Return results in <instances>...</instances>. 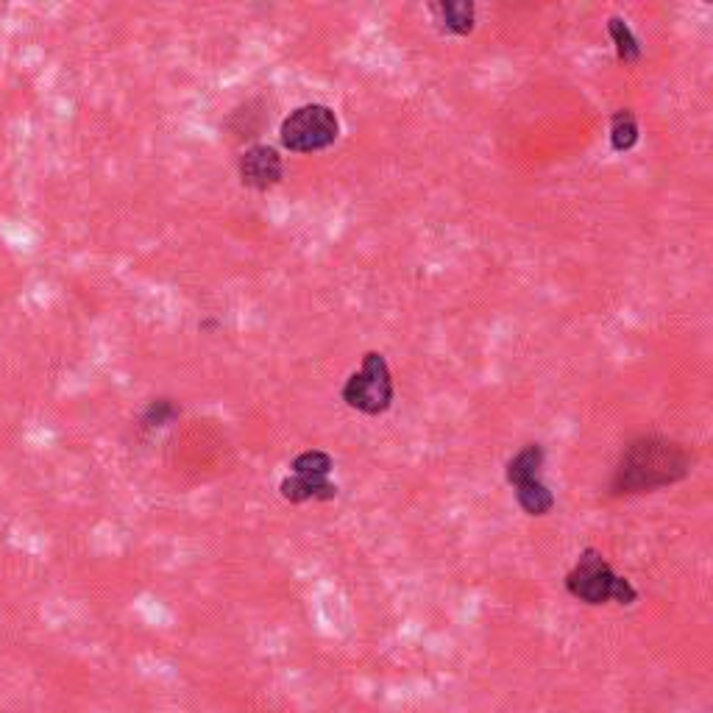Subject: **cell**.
Wrapping results in <instances>:
<instances>
[{
    "mask_svg": "<svg viewBox=\"0 0 713 713\" xmlns=\"http://www.w3.org/2000/svg\"><path fill=\"white\" fill-rule=\"evenodd\" d=\"M607 34H611L613 45H616V56L622 65H636V62L641 59V45H638L636 34H633L630 25L624 23L622 18L613 14V18L607 20Z\"/></svg>",
    "mask_w": 713,
    "mask_h": 713,
    "instance_id": "cell-10",
    "label": "cell"
},
{
    "mask_svg": "<svg viewBox=\"0 0 713 713\" xmlns=\"http://www.w3.org/2000/svg\"><path fill=\"white\" fill-rule=\"evenodd\" d=\"M340 138V120L334 109L323 107V103H307L298 107L282 120L279 140L287 151L293 154H318L327 151L329 145L338 143Z\"/></svg>",
    "mask_w": 713,
    "mask_h": 713,
    "instance_id": "cell-3",
    "label": "cell"
},
{
    "mask_svg": "<svg viewBox=\"0 0 713 713\" xmlns=\"http://www.w3.org/2000/svg\"><path fill=\"white\" fill-rule=\"evenodd\" d=\"M638 143V120L630 109H618L611 120V149L624 154V151L636 149Z\"/></svg>",
    "mask_w": 713,
    "mask_h": 713,
    "instance_id": "cell-11",
    "label": "cell"
},
{
    "mask_svg": "<svg viewBox=\"0 0 713 713\" xmlns=\"http://www.w3.org/2000/svg\"><path fill=\"white\" fill-rule=\"evenodd\" d=\"M332 469V458L327 452H321V449H307V452H301L290 463V471L296 476H329Z\"/></svg>",
    "mask_w": 713,
    "mask_h": 713,
    "instance_id": "cell-12",
    "label": "cell"
},
{
    "mask_svg": "<svg viewBox=\"0 0 713 713\" xmlns=\"http://www.w3.org/2000/svg\"><path fill=\"white\" fill-rule=\"evenodd\" d=\"M178 416H182V410L173 405L171 398H156V402H151L149 405V410L143 413V427L162 429V427H167V424L176 421Z\"/></svg>",
    "mask_w": 713,
    "mask_h": 713,
    "instance_id": "cell-13",
    "label": "cell"
},
{
    "mask_svg": "<svg viewBox=\"0 0 713 713\" xmlns=\"http://www.w3.org/2000/svg\"><path fill=\"white\" fill-rule=\"evenodd\" d=\"M432 9L440 14V23H443L446 31H452L458 36L474 31V3L471 0H446V3H438Z\"/></svg>",
    "mask_w": 713,
    "mask_h": 713,
    "instance_id": "cell-9",
    "label": "cell"
},
{
    "mask_svg": "<svg viewBox=\"0 0 713 713\" xmlns=\"http://www.w3.org/2000/svg\"><path fill=\"white\" fill-rule=\"evenodd\" d=\"M544 458H547V452H544L541 443H527L522 452H518L516 458L507 463L505 480L516 487L518 482H527V480H535V476H541Z\"/></svg>",
    "mask_w": 713,
    "mask_h": 713,
    "instance_id": "cell-8",
    "label": "cell"
},
{
    "mask_svg": "<svg viewBox=\"0 0 713 713\" xmlns=\"http://www.w3.org/2000/svg\"><path fill=\"white\" fill-rule=\"evenodd\" d=\"M566 591L574 600L585 602V605H605V602H616V605H636L638 591L627 577L616 574L605 555L594 547H585L577 558L574 569L566 574Z\"/></svg>",
    "mask_w": 713,
    "mask_h": 713,
    "instance_id": "cell-2",
    "label": "cell"
},
{
    "mask_svg": "<svg viewBox=\"0 0 713 713\" xmlns=\"http://www.w3.org/2000/svg\"><path fill=\"white\" fill-rule=\"evenodd\" d=\"M282 500L293 502V505H301V502L318 500V502H329L338 496V485L329 482V476H285L279 485Z\"/></svg>",
    "mask_w": 713,
    "mask_h": 713,
    "instance_id": "cell-6",
    "label": "cell"
},
{
    "mask_svg": "<svg viewBox=\"0 0 713 713\" xmlns=\"http://www.w3.org/2000/svg\"><path fill=\"white\" fill-rule=\"evenodd\" d=\"M282 173H285V165H282L279 151L271 145H254L240 156V178L251 190H271L282 182Z\"/></svg>",
    "mask_w": 713,
    "mask_h": 713,
    "instance_id": "cell-5",
    "label": "cell"
},
{
    "mask_svg": "<svg viewBox=\"0 0 713 713\" xmlns=\"http://www.w3.org/2000/svg\"><path fill=\"white\" fill-rule=\"evenodd\" d=\"M516 502L527 516H549L555 511V494L541 482V476L535 480L518 482L516 485Z\"/></svg>",
    "mask_w": 713,
    "mask_h": 713,
    "instance_id": "cell-7",
    "label": "cell"
},
{
    "mask_svg": "<svg viewBox=\"0 0 713 713\" xmlns=\"http://www.w3.org/2000/svg\"><path fill=\"white\" fill-rule=\"evenodd\" d=\"M689 471L691 458L683 446L669 438H660V435H644L622 452L611 491L616 496L649 494V491L685 480Z\"/></svg>",
    "mask_w": 713,
    "mask_h": 713,
    "instance_id": "cell-1",
    "label": "cell"
},
{
    "mask_svg": "<svg viewBox=\"0 0 713 713\" xmlns=\"http://www.w3.org/2000/svg\"><path fill=\"white\" fill-rule=\"evenodd\" d=\"M340 396H343V402L351 410L365 413V416H382V413L391 410L393 376L385 354L369 351V354L363 356V369L345 380Z\"/></svg>",
    "mask_w": 713,
    "mask_h": 713,
    "instance_id": "cell-4",
    "label": "cell"
}]
</instances>
